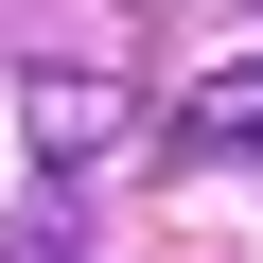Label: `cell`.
<instances>
[{
  "label": "cell",
  "mask_w": 263,
  "mask_h": 263,
  "mask_svg": "<svg viewBox=\"0 0 263 263\" xmlns=\"http://www.w3.org/2000/svg\"><path fill=\"white\" fill-rule=\"evenodd\" d=\"M123 123H141V70H123V53H35L18 70V158L35 176H105Z\"/></svg>",
  "instance_id": "1"
},
{
  "label": "cell",
  "mask_w": 263,
  "mask_h": 263,
  "mask_svg": "<svg viewBox=\"0 0 263 263\" xmlns=\"http://www.w3.org/2000/svg\"><path fill=\"white\" fill-rule=\"evenodd\" d=\"M158 158H176V176H263V53L158 105Z\"/></svg>",
  "instance_id": "2"
}]
</instances>
